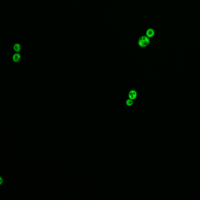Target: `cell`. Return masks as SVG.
Masks as SVG:
<instances>
[{
	"label": "cell",
	"mask_w": 200,
	"mask_h": 200,
	"mask_svg": "<svg viewBox=\"0 0 200 200\" xmlns=\"http://www.w3.org/2000/svg\"><path fill=\"white\" fill-rule=\"evenodd\" d=\"M138 43L140 47L142 48L147 47L150 44V38L146 36H141L138 40Z\"/></svg>",
	"instance_id": "obj_1"
},
{
	"label": "cell",
	"mask_w": 200,
	"mask_h": 200,
	"mask_svg": "<svg viewBox=\"0 0 200 200\" xmlns=\"http://www.w3.org/2000/svg\"><path fill=\"white\" fill-rule=\"evenodd\" d=\"M138 93L136 90H132L129 92L128 93V97L129 99L134 100L137 98Z\"/></svg>",
	"instance_id": "obj_2"
},
{
	"label": "cell",
	"mask_w": 200,
	"mask_h": 200,
	"mask_svg": "<svg viewBox=\"0 0 200 200\" xmlns=\"http://www.w3.org/2000/svg\"><path fill=\"white\" fill-rule=\"evenodd\" d=\"M155 34L154 30L152 28H149L146 31V36L149 38L153 37Z\"/></svg>",
	"instance_id": "obj_3"
},
{
	"label": "cell",
	"mask_w": 200,
	"mask_h": 200,
	"mask_svg": "<svg viewBox=\"0 0 200 200\" xmlns=\"http://www.w3.org/2000/svg\"><path fill=\"white\" fill-rule=\"evenodd\" d=\"M21 59V55L19 54H15L13 55V61L15 62H18L20 61Z\"/></svg>",
	"instance_id": "obj_4"
},
{
	"label": "cell",
	"mask_w": 200,
	"mask_h": 200,
	"mask_svg": "<svg viewBox=\"0 0 200 200\" xmlns=\"http://www.w3.org/2000/svg\"><path fill=\"white\" fill-rule=\"evenodd\" d=\"M133 100L129 99L126 100V103L127 106H131L133 104Z\"/></svg>",
	"instance_id": "obj_5"
},
{
	"label": "cell",
	"mask_w": 200,
	"mask_h": 200,
	"mask_svg": "<svg viewBox=\"0 0 200 200\" xmlns=\"http://www.w3.org/2000/svg\"><path fill=\"white\" fill-rule=\"evenodd\" d=\"M13 48H14V50L18 52H19V51H20L21 47V45H20L19 44L16 43V44L14 45Z\"/></svg>",
	"instance_id": "obj_6"
}]
</instances>
